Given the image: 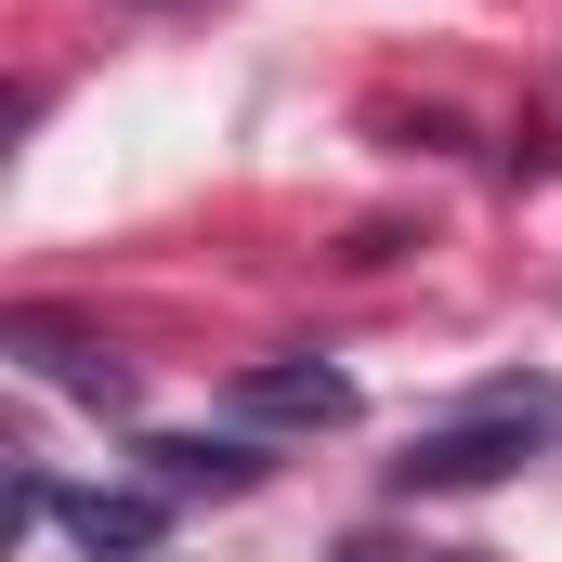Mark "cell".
Masks as SVG:
<instances>
[{
    "mask_svg": "<svg viewBox=\"0 0 562 562\" xmlns=\"http://www.w3.org/2000/svg\"><path fill=\"white\" fill-rule=\"evenodd\" d=\"M66 510V537L92 562H157V537H170V497L157 484H92V497H53Z\"/></svg>",
    "mask_w": 562,
    "mask_h": 562,
    "instance_id": "cell-3",
    "label": "cell"
},
{
    "mask_svg": "<svg viewBox=\"0 0 562 562\" xmlns=\"http://www.w3.org/2000/svg\"><path fill=\"white\" fill-rule=\"evenodd\" d=\"M236 419H276V431H340V419H353V380H340L327 353H262V367H236Z\"/></svg>",
    "mask_w": 562,
    "mask_h": 562,
    "instance_id": "cell-2",
    "label": "cell"
},
{
    "mask_svg": "<svg viewBox=\"0 0 562 562\" xmlns=\"http://www.w3.org/2000/svg\"><path fill=\"white\" fill-rule=\"evenodd\" d=\"M144 471H157V497H249L262 484V445L249 431H157Z\"/></svg>",
    "mask_w": 562,
    "mask_h": 562,
    "instance_id": "cell-4",
    "label": "cell"
},
{
    "mask_svg": "<svg viewBox=\"0 0 562 562\" xmlns=\"http://www.w3.org/2000/svg\"><path fill=\"white\" fill-rule=\"evenodd\" d=\"M353 562H380V550H353Z\"/></svg>",
    "mask_w": 562,
    "mask_h": 562,
    "instance_id": "cell-6",
    "label": "cell"
},
{
    "mask_svg": "<svg viewBox=\"0 0 562 562\" xmlns=\"http://www.w3.org/2000/svg\"><path fill=\"white\" fill-rule=\"evenodd\" d=\"M524 431H537V406H497V393H484V419L431 431L419 458H393V484H406V497H431V484H497V471H524Z\"/></svg>",
    "mask_w": 562,
    "mask_h": 562,
    "instance_id": "cell-1",
    "label": "cell"
},
{
    "mask_svg": "<svg viewBox=\"0 0 562 562\" xmlns=\"http://www.w3.org/2000/svg\"><path fill=\"white\" fill-rule=\"evenodd\" d=\"M13 353H26V367H53V380H66V393H92V406H132V367H92V353H79V340H53V327H13Z\"/></svg>",
    "mask_w": 562,
    "mask_h": 562,
    "instance_id": "cell-5",
    "label": "cell"
}]
</instances>
